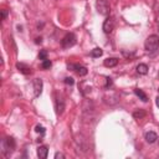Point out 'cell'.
Segmentation results:
<instances>
[{"instance_id": "d4e9b609", "label": "cell", "mask_w": 159, "mask_h": 159, "mask_svg": "<svg viewBox=\"0 0 159 159\" xmlns=\"http://www.w3.org/2000/svg\"><path fill=\"white\" fill-rule=\"evenodd\" d=\"M158 16H159V9H158Z\"/></svg>"}, {"instance_id": "9a60e30c", "label": "cell", "mask_w": 159, "mask_h": 159, "mask_svg": "<svg viewBox=\"0 0 159 159\" xmlns=\"http://www.w3.org/2000/svg\"><path fill=\"white\" fill-rule=\"evenodd\" d=\"M102 53H103V51L99 47H96V48H93L91 51V56L92 57H99V56H102Z\"/></svg>"}, {"instance_id": "ffe728a7", "label": "cell", "mask_w": 159, "mask_h": 159, "mask_svg": "<svg viewBox=\"0 0 159 159\" xmlns=\"http://www.w3.org/2000/svg\"><path fill=\"white\" fill-rule=\"evenodd\" d=\"M6 15H7V10H1V20H5V17H6Z\"/></svg>"}, {"instance_id": "8fae6325", "label": "cell", "mask_w": 159, "mask_h": 159, "mask_svg": "<svg viewBox=\"0 0 159 159\" xmlns=\"http://www.w3.org/2000/svg\"><path fill=\"white\" fill-rule=\"evenodd\" d=\"M158 139V135H157V133L155 132H147L145 133V140L148 142V143H154L155 140Z\"/></svg>"}, {"instance_id": "ac0fdd59", "label": "cell", "mask_w": 159, "mask_h": 159, "mask_svg": "<svg viewBox=\"0 0 159 159\" xmlns=\"http://www.w3.org/2000/svg\"><path fill=\"white\" fill-rule=\"evenodd\" d=\"M65 83H66V84L72 86V84L75 83V80H73L72 77H66V78H65Z\"/></svg>"}, {"instance_id": "5b68a950", "label": "cell", "mask_w": 159, "mask_h": 159, "mask_svg": "<svg viewBox=\"0 0 159 159\" xmlns=\"http://www.w3.org/2000/svg\"><path fill=\"white\" fill-rule=\"evenodd\" d=\"M102 29H103L104 34H111V32L113 31V29H114V19L111 17V16L107 17V19L104 20V22H103Z\"/></svg>"}, {"instance_id": "603a6c76", "label": "cell", "mask_w": 159, "mask_h": 159, "mask_svg": "<svg viewBox=\"0 0 159 159\" xmlns=\"http://www.w3.org/2000/svg\"><path fill=\"white\" fill-rule=\"evenodd\" d=\"M155 103H157V106H158V107H159V96H158V97H157V99H155Z\"/></svg>"}, {"instance_id": "d6986e66", "label": "cell", "mask_w": 159, "mask_h": 159, "mask_svg": "<svg viewBox=\"0 0 159 159\" xmlns=\"http://www.w3.org/2000/svg\"><path fill=\"white\" fill-rule=\"evenodd\" d=\"M36 132H37V133H41V134H43V133H45V128H43V127H41V125H36Z\"/></svg>"}, {"instance_id": "3957f363", "label": "cell", "mask_w": 159, "mask_h": 159, "mask_svg": "<svg viewBox=\"0 0 159 159\" xmlns=\"http://www.w3.org/2000/svg\"><path fill=\"white\" fill-rule=\"evenodd\" d=\"M75 43H76V36H75L73 34H71V32L66 34V35L63 36V39L61 40V45H62V47H65V48H70V47H72Z\"/></svg>"}, {"instance_id": "44dd1931", "label": "cell", "mask_w": 159, "mask_h": 159, "mask_svg": "<svg viewBox=\"0 0 159 159\" xmlns=\"http://www.w3.org/2000/svg\"><path fill=\"white\" fill-rule=\"evenodd\" d=\"M106 80H107V83H106V86H104V87H106V88H109V87L112 86V80H111V78H108V77H107Z\"/></svg>"}, {"instance_id": "30bf717a", "label": "cell", "mask_w": 159, "mask_h": 159, "mask_svg": "<svg viewBox=\"0 0 159 159\" xmlns=\"http://www.w3.org/2000/svg\"><path fill=\"white\" fill-rule=\"evenodd\" d=\"M56 109H57V114H62V112L65 109V101L62 98L56 99Z\"/></svg>"}, {"instance_id": "52a82bcc", "label": "cell", "mask_w": 159, "mask_h": 159, "mask_svg": "<svg viewBox=\"0 0 159 159\" xmlns=\"http://www.w3.org/2000/svg\"><path fill=\"white\" fill-rule=\"evenodd\" d=\"M16 68H17V70H19L21 73H24V75H30V73H31V68H30L27 65L22 63V62L16 63Z\"/></svg>"}, {"instance_id": "7c38bea8", "label": "cell", "mask_w": 159, "mask_h": 159, "mask_svg": "<svg viewBox=\"0 0 159 159\" xmlns=\"http://www.w3.org/2000/svg\"><path fill=\"white\" fill-rule=\"evenodd\" d=\"M137 73H139V75H147L148 73V66L145 65V63H139L138 66H137Z\"/></svg>"}, {"instance_id": "8992f818", "label": "cell", "mask_w": 159, "mask_h": 159, "mask_svg": "<svg viewBox=\"0 0 159 159\" xmlns=\"http://www.w3.org/2000/svg\"><path fill=\"white\" fill-rule=\"evenodd\" d=\"M34 89H35V96L39 97L42 92V80H40V78L34 80Z\"/></svg>"}, {"instance_id": "484cf974", "label": "cell", "mask_w": 159, "mask_h": 159, "mask_svg": "<svg viewBox=\"0 0 159 159\" xmlns=\"http://www.w3.org/2000/svg\"><path fill=\"white\" fill-rule=\"evenodd\" d=\"M158 91H159V88H158Z\"/></svg>"}, {"instance_id": "4fadbf2b", "label": "cell", "mask_w": 159, "mask_h": 159, "mask_svg": "<svg viewBox=\"0 0 159 159\" xmlns=\"http://www.w3.org/2000/svg\"><path fill=\"white\" fill-rule=\"evenodd\" d=\"M145 116H147V112H145L144 109H135V111L133 112V117H134L135 119H143Z\"/></svg>"}, {"instance_id": "2e32d148", "label": "cell", "mask_w": 159, "mask_h": 159, "mask_svg": "<svg viewBox=\"0 0 159 159\" xmlns=\"http://www.w3.org/2000/svg\"><path fill=\"white\" fill-rule=\"evenodd\" d=\"M51 66H52V62H51L48 58H47V60H43L42 63H41V67H42L43 70H48Z\"/></svg>"}, {"instance_id": "ba28073f", "label": "cell", "mask_w": 159, "mask_h": 159, "mask_svg": "<svg viewBox=\"0 0 159 159\" xmlns=\"http://www.w3.org/2000/svg\"><path fill=\"white\" fill-rule=\"evenodd\" d=\"M47 154H48V149H47V147L41 145V147L37 148V157H39L40 159H45V158L47 157Z\"/></svg>"}, {"instance_id": "cb8c5ba5", "label": "cell", "mask_w": 159, "mask_h": 159, "mask_svg": "<svg viewBox=\"0 0 159 159\" xmlns=\"http://www.w3.org/2000/svg\"><path fill=\"white\" fill-rule=\"evenodd\" d=\"M40 42H41V37H37L36 39V43H40Z\"/></svg>"}, {"instance_id": "7a4b0ae2", "label": "cell", "mask_w": 159, "mask_h": 159, "mask_svg": "<svg viewBox=\"0 0 159 159\" xmlns=\"http://www.w3.org/2000/svg\"><path fill=\"white\" fill-rule=\"evenodd\" d=\"M96 9L103 16H107L111 12V6L107 0H96Z\"/></svg>"}, {"instance_id": "9c48e42d", "label": "cell", "mask_w": 159, "mask_h": 159, "mask_svg": "<svg viewBox=\"0 0 159 159\" xmlns=\"http://www.w3.org/2000/svg\"><path fill=\"white\" fill-rule=\"evenodd\" d=\"M103 65L106 67H114V66L118 65V58H116V57H108V58L104 60Z\"/></svg>"}, {"instance_id": "5bb4252c", "label": "cell", "mask_w": 159, "mask_h": 159, "mask_svg": "<svg viewBox=\"0 0 159 159\" xmlns=\"http://www.w3.org/2000/svg\"><path fill=\"white\" fill-rule=\"evenodd\" d=\"M134 93L139 97V99H142L143 102H148V97H147V94L142 91V89H139V88H137V89H134Z\"/></svg>"}, {"instance_id": "277c9868", "label": "cell", "mask_w": 159, "mask_h": 159, "mask_svg": "<svg viewBox=\"0 0 159 159\" xmlns=\"http://www.w3.org/2000/svg\"><path fill=\"white\" fill-rule=\"evenodd\" d=\"M2 152L5 153V154H9V152L11 153L12 150H14V148H15V140H14V138H11V137H9V138H6V139H4V142H2Z\"/></svg>"}, {"instance_id": "7402d4cb", "label": "cell", "mask_w": 159, "mask_h": 159, "mask_svg": "<svg viewBox=\"0 0 159 159\" xmlns=\"http://www.w3.org/2000/svg\"><path fill=\"white\" fill-rule=\"evenodd\" d=\"M58 158L63 159V158H65V155H63L62 153H56V154H55V159H58Z\"/></svg>"}, {"instance_id": "6da1fadb", "label": "cell", "mask_w": 159, "mask_h": 159, "mask_svg": "<svg viewBox=\"0 0 159 159\" xmlns=\"http://www.w3.org/2000/svg\"><path fill=\"white\" fill-rule=\"evenodd\" d=\"M144 47L148 52H155L159 48V36H157V35L148 36L144 42Z\"/></svg>"}, {"instance_id": "e0dca14e", "label": "cell", "mask_w": 159, "mask_h": 159, "mask_svg": "<svg viewBox=\"0 0 159 159\" xmlns=\"http://www.w3.org/2000/svg\"><path fill=\"white\" fill-rule=\"evenodd\" d=\"M39 58L40 60H47V52L45 51V50H42V51H40V53H39Z\"/></svg>"}]
</instances>
